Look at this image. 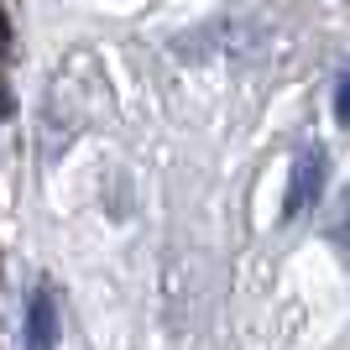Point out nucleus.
<instances>
[{
    "instance_id": "nucleus-1",
    "label": "nucleus",
    "mask_w": 350,
    "mask_h": 350,
    "mask_svg": "<svg viewBox=\"0 0 350 350\" xmlns=\"http://www.w3.org/2000/svg\"><path fill=\"white\" fill-rule=\"evenodd\" d=\"M319 189H324V152H304V157L293 162V183H288V204H282V215L298 219L308 204H319Z\"/></svg>"
},
{
    "instance_id": "nucleus-2",
    "label": "nucleus",
    "mask_w": 350,
    "mask_h": 350,
    "mask_svg": "<svg viewBox=\"0 0 350 350\" xmlns=\"http://www.w3.org/2000/svg\"><path fill=\"white\" fill-rule=\"evenodd\" d=\"M58 345V308L47 293H31L27 304V350H53Z\"/></svg>"
},
{
    "instance_id": "nucleus-3",
    "label": "nucleus",
    "mask_w": 350,
    "mask_h": 350,
    "mask_svg": "<svg viewBox=\"0 0 350 350\" xmlns=\"http://www.w3.org/2000/svg\"><path fill=\"white\" fill-rule=\"evenodd\" d=\"M335 120L350 126V63H345V73H340V84H335Z\"/></svg>"
},
{
    "instance_id": "nucleus-4",
    "label": "nucleus",
    "mask_w": 350,
    "mask_h": 350,
    "mask_svg": "<svg viewBox=\"0 0 350 350\" xmlns=\"http://www.w3.org/2000/svg\"><path fill=\"white\" fill-rule=\"evenodd\" d=\"M340 219H345V225H335V235H340V246L350 251V193L340 199Z\"/></svg>"
}]
</instances>
